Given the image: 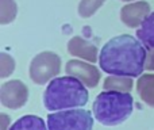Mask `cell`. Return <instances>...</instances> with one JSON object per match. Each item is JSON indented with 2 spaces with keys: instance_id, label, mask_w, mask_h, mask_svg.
Masks as SVG:
<instances>
[{
  "instance_id": "obj_1",
  "label": "cell",
  "mask_w": 154,
  "mask_h": 130,
  "mask_svg": "<svg viewBox=\"0 0 154 130\" xmlns=\"http://www.w3.org/2000/svg\"><path fill=\"white\" fill-rule=\"evenodd\" d=\"M146 59V46L133 35L122 34L104 43L99 53V65L108 75L138 77L143 75Z\"/></svg>"
},
{
  "instance_id": "obj_2",
  "label": "cell",
  "mask_w": 154,
  "mask_h": 130,
  "mask_svg": "<svg viewBox=\"0 0 154 130\" xmlns=\"http://www.w3.org/2000/svg\"><path fill=\"white\" fill-rule=\"evenodd\" d=\"M79 79L73 76L54 77L43 92V104L48 111H61L84 107L89 100V92Z\"/></svg>"
},
{
  "instance_id": "obj_3",
  "label": "cell",
  "mask_w": 154,
  "mask_h": 130,
  "mask_svg": "<svg viewBox=\"0 0 154 130\" xmlns=\"http://www.w3.org/2000/svg\"><path fill=\"white\" fill-rule=\"evenodd\" d=\"M134 110V99L130 92L106 91L96 96L92 104L95 119L104 126H118L127 121Z\"/></svg>"
},
{
  "instance_id": "obj_4",
  "label": "cell",
  "mask_w": 154,
  "mask_h": 130,
  "mask_svg": "<svg viewBox=\"0 0 154 130\" xmlns=\"http://www.w3.org/2000/svg\"><path fill=\"white\" fill-rule=\"evenodd\" d=\"M93 122L92 113L85 109L53 111L46 118L49 130H92Z\"/></svg>"
},
{
  "instance_id": "obj_5",
  "label": "cell",
  "mask_w": 154,
  "mask_h": 130,
  "mask_svg": "<svg viewBox=\"0 0 154 130\" xmlns=\"http://www.w3.org/2000/svg\"><path fill=\"white\" fill-rule=\"evenodd\" d=\"M61 57L50 50L41 52L31 60L29 66V76L32 83L43 85L50 83L61 72Z\"/></svg>"
},
{
  "instance_id": "obj_6",
  "label": "cell",
  "mask_w": 154,
  "mask_h": 130,
  "mask_svg": "<svg viewBox=\"0 0 154 130\" xmlns=\"http://www.w3.org/2000/svg\"><path fill=\"white\" fill-rule=\"evenodd\" d=\"M29 100V88L20 80H10L0 87V103L11 110L22 109Z\"/></svg>"
},
{
  "instance_id": "obj_7",
  "label": "cell",
  "mask_w": 154,
  "mask_h": 130,
  "mask_svg": "<svg viewBox=\"0 0 154 130\" xmlns=\"http://www.w3.org/2000/svg\"><path fill=\"white\" fill-rule=\"evenodd\" d=\"M65 72L69 76L79 79L85 87L95 88L100 81L101 73L92 62L81 61V60H69L65 65Z\"/></svg>"
},
{
  "instance_id": "obj_8",
  "label": "cell",
  "mask_w": 154,
  "mask_h": 130,
  "mask_svg": "<svg viewBox=\"0 0 154 130\" xmlns=\"http://www.w3.org/2000/svg\"><path fill=\"white\" fill-rule=\"evenodd\" d=\"M150 15V5L147 2H134L123 5L120 10V21L130 29H138Z\"/></svg>"
},
{
  "instance_id": "obj_9",
  "label": "cell",
  "mask_w": 154,
  "mask_h": 130,
  "mask_svg": "<svg viewBox=\"0 0 154 130\" xmlns=\"http://www.w3.org/2000/svg\"><path fill=\"white\" fill-rule=\"evenodd\" d=\"M68 52H69L70 56L81 59L88 62H92V64H95L97 61V48L92 42L84 40L80 35L70 38V41L68 42Z\"/></svg>"
},
{
  "instance_id": "obj_10",
  "label": "cell",
  "mask_w": 154,
  "mask_h": 130,
  "mask_svg": "<svg viewBox=\"0 0 154 130\" xmlns=\"http://www.w3.org/2000/svg\"><path fill=\"white\" fill-rule=\"evenodd\" d=\"M137 92L143 103L154 107V73L141 75L137 81Z\"/></svg>"
},
{
  "instance_id": "obj_11",
  "label": "cell",
  "mask_w": 154,
  "mask_h": 130,
  "mask_svg": "<svg viewBox=\"0 0 154 130\" xmlns=\"http://www.w3.org/2000/svg\"><path fill=\"white\" fill-rule=\"evenodd\" d=\"M10 130H49V128L38 115H23L10 126Z\"/></svg>"
},
{
  "instance_id": "obj_12",
  "label": "cell",
  "mask_w": 154,
  "mask_h": 130,
  "mask_svg": "<svg viewBox=\"0 0 154 130\" xmlns=\"http://www.w3.org/2000/svg\"><path fill=\"white\" fill-rule=\"evenodd\" d=\"M133 87H134L133 77H127V76H115V75H111L103 83V88L106 91L131 92Z\"/></svg>"
},
{
  "instance_id": "obj_13",
  "label": "cell",
  "mask_w": 154,
  "mask_h": 130,
  "mask_svg": "<svg viewBox=\"0 0 154 130\" xmlns=\"http://www.w3.org/2000/svg\"><path fill=\"white\" fill-rule=\"evenodd\" d=\"M137 38L146 48L154 49V11L143 21V23L137 29Z\"/></svg>"
},
{
  "instance_id": "obj_14",
  "label": "cell",
  "mask_w": 154,
  "mask_h": 130,
  "mask_svg": "<svg viewBox=\"0 0 154 130\" xmlns=\"http://www.w3.org/2000/svg\"><path fill=\"white\" fill-rule=\"evenodd\" d=\"M18 5L15 0H0V24L5 26L15 21Z\"/></svg>"
},
{
  "instance_id": "obj_15",
  "label": "cell",
  "mask_w": 154,
  "mask_h": 130,
  "mask_svg": "<svg viewBox=\"0 0 154 130\" xmlns=\"http://www.w3.org/2000/svg\"><path fill=\"white\" fill-rule=\"evenodd\" d=\"M104 3L106 0H81L79 4V10H77L79 15L84 19L91 18L100 10V7Z\"/></svg>"
},
{
  "instance_id": "obj_16",
  "label": "cell",
  "mask_w": 154,
  "mask_h": 130,
  "mask_svg": "<svg viewBox=\"0 0 154 130\" xmlns=\"http://www.w3.org/2000/svg\"><path fill=\"white\" fill-rule=\"evenodd\" d=\"M15 60L7 53L0 54V77L5 79V77L11 76L15 71Z\"/></svg>"
},
{
  "instance_id": "obj_17",
  "label": "cell",
  "mask_w": 154,
  "mask_h": 130,
  "mask_svg": "<svg viewBox=\"0 0 154 130\" xmlns=\"http://www.w3.org/2000/svg\"><path fill=\"white\" fill-rule=\"evenodd\" d=\"M146 49H147V59H146L145 69H147V71H154V49L153 48H146Z\"/></svg>"
},
{
  "instance_id": "obj_18",
  "label": "cell",
  "mask_w": 154,
  "mask_h": 130,
  "mask_svg": "<svg viewBox=\"0 0 154 130\" xmlns=\"http://www.w3.org/2000/svg\"><path fill=\"white\" fill-rule=\"evenodd\" d=\"M10 117H8L7 114H4V113H2L0 114V123H2V130H10L8 128V125H10Z\"/></svg>"
},
{
  "instance_id": "obj_19",
  "label": "cell",
  "mask_w": 154,
  "mask_h": 130,
  "mask_svg": "<svg viewBox=\"0 0 154 130\" xmlns=\"http://www.w3.org/2000/svg\"><path fill=\"white\" fill-rule=\"evenodd\" d=\"M122 2H128V3H131L133 0H122Z\"/></svg>"
}]
</instances>
